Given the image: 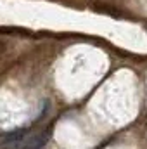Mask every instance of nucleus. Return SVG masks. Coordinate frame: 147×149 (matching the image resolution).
I'll return each mask as SVG.
<instances>
[{
  "label": "nucleus",
  "instance_id": "f257e3e1",
  "mask_svg": "<svg viewBox=\"0 0 147 149\" xmlns=\"http://www.w3.org/2000/svg\"><path fill=\"white\" fill-rule=\"evenodd\" d=\"M26 130L24 128H17V130H14V132H9L5 137H3V146L5 148H14V146H19V144H23L24 142V139H26Z\"/></svg>",
  "mask_w": 147,
  "mask_h": 149
}]
</instances>
